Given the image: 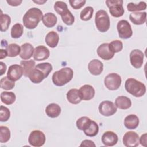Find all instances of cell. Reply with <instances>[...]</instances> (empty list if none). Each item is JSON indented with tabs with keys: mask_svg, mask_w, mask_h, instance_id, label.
<instances>
[{
	"mask_svg": "<svg viewBox=\"0 0 147 147\" xmlns=\"http://www.w3.org/2000/svg\"><path fill=\"white\" fill-rule=\"evenodd\" d=\"M24 27L19 23L14 24L11 29V36L13 38H18L23 34Z\"/></svg>",
	"mask_w": 147,
	"mask_h": 147,
	"instance_id": "34",
	"label": "cell"
},
{
	"mask_svg": "<svg viewBox=\"0 0 147 147\" xmlns=\"http://www.w3.org/2000/svg\"><path fill=\"white\" fill-rule=\"evenodd\" d=\"M34 48L30 43H24L21 45L20 57L23 60H28L33 55Z\"/></svg>",
	"mask_w": 147,
	"mask_h": 147,
	"instance_id": "20",
	"label": "cell"
},
{
	"mask_svg": "<svg viewBox=\"0 0 147 147\" xmlns=\"http://www.w3.org/2000/svg\"><path fill=\"white\" fill-rule=\"evenodd\" d=\"M50 55L49 50L44 45H38L34 48L33 58L35 60L41 61L47 59Z\"/></svg>",
	"mask_w": 147,
	"mask_h": 147,
	"instance_id": "16",
	"label": "cell"
},
{
	"mask_svg": "<svg viewBox=\"0 0 147 147\" xmlns=\"http://www.w3.org/2000/svg\"><path fill=\"white\" fill-rule=\"evenodd\" d=\"M139 142L140 144L145 147L147 146V134L144 133L141 135V137L139 138Z\"/></svg>",
	"mask_w": 147,
	"mask_h": 147,
	"instance_id": "43",
	"label": "cell"
},
{
	"mask_svg": "<svg viewBox=\"0 0 147 147\" xmlns=\"http://www.w3.org/2000/svg\"><path fill=\"white\" fill-rule=\"evenodd\" d=\"M146 8V3L142 1L140 2L138 4H136L133 2H130L127 5V9L129 11L136 12L141 10H145Z\"/></svg>",
	"mask_w": 147,
	"mask_h": 147,
	"instance_id": "33",
	"label": "cell"
},
{
	"mask_svg": "<svg viewBox=\"0 0 147 147\" xmlns=\"http://www.w3.org/2000/svg\"><path fill=\"white\" fill-rule=\"evenodd\" d=\"M144 55L143 52L138 49H133L130 53V61L131 65L135 68H140L142 67Z\"/></svg>",
	"mask_w": 147,
	"mask_h": 147,
	"instance_id": "11",
	"label": "cell"
},
{
	"mask_svg": "<svg viewBox=\"0 0 147 147\" xmlns=\"http://www.w3.org/2000/svg\"><path fill=\"white\" fill-rule=\"evenodd\" d=\"M123 144L127 147H136L139 145L138 134L133 131L126 132L123 137Z\"/></svg>",
	"mask_w": 147,
	"mask_h": 147,
	"instance_id": "12",
	"label": "cell"
},
{
	"mask_svg": "<svg viewBox=\"0 0 147 147\" xmlns=\"http://www.w3.org/2000/svg\"><path fill=\"white\" fill-rule=\"evenodd\" d=\"M80 146H90V147L94 146V147H95L96 145L92 141L90 140H84L81 142Z\"/></svg>",
	"mask_w": 147,
	"mask_h": 147,
	"instance_id": "42",
	"label": "cell"
},
{
	"mask_svg": "<svg viewBox=\"0 0 147 147\" xmlns=\"http://www.w3.org/2000/svg\"><path fill=\"white\" fill-rule=\"evenodd\" d=\"M109 47L111 50L115 53L119 52L123 49V44L121 41L116 40L112 41L109 43Z\"/></svg>",
	"mask_w": 147,
	"mask_h": 147,
	"instance_id": "40",
	"label": "cell"
},
{
	"mask_svg": "<svg viewBox=\"0 0 147 147\" xmlns=\"http://www.w3.org/2000/svg\"><path fill=\"white\" fill-rule=\"evenodd\" d=\"M96 51L99 57L105 60H109L114 56V53L109 47V43H103L100 44L98 47Z\"/></svg>",
	"mask_w": 147,
	"mask_h": 147,
	"instance_id": "13",
	"label": "cell"
},
{
	"mask_svg": "<svg viewBox=\"0 0 147 147\" xmlns=\"http://www.w3.org/2000/svg\"><path fill=\"white\" fill-rule=\"evenodd\" d=\"M79 92L82 100H90L95 96V90L90 84H84L79 89Z\"/></svg>",
	"mask_w": 147,
	"mask_h": 147,
	"instance_id": "15",
	"label": "cell"
},
{
	"mask_svg": "<svg viewBox=\"0 0 147 147\" xmlns=\"http://www.w3.org/2000/svg\"><path fill=\"white\" fill-rule=\"evenodd\" d=\"M7 3L12 6H19L22 2V0H7Z\"/></svg>",
	"mask_w": 147,
	"mask_h": 147,
	"instance_id": "44",
	"label": "cell"
},
{
	"mask_svg": "<svg viewBox=\"0 0 147 147\" xmlns=\"http://www.w3.org/2000/svg\"><path fill=\"white\" fill-rule=\"evenodd\" d=\"M20 65L23 69V75L26 77H28L30 72L34 68L36 63L33 60H22L20 62Z\"/></svg>",
	"mask_w": 147,
	"mask_h": 147,
	"instance_id": "28",
	"label": "cell"
},
{
	"mask_svg": "<svg viewBox=\"0 0 147 147\" xmlns=\"http://www.w3.org/2000/svg\"><path fill=\"white\" fill-rule=\"evenodd\" d=\"M28 77L32 83L37 84L41 83L45 78H47V76L41 69L35 66L34 68L30 72Z\"/></svg>",
	"mask_w": 147,
	"mask_h": 147,
	"instance_id": "19",
	"label": "cell"
},
{
	"mask_svg": "<svg viewBox=\"0 0 147 147\" xmlns=\"http://www.w3.org/2000/svg\"><path fill=\"white\" fill-rule=\"evenodd\" d=\"M130 20L135 25L144 24L146 20V13L136 11L131 13L129 16Z\"/></svg>",
	"mask_w": 147,
	"mask_h": 147,
	"instance_id": "22",
	"label": "cell"
},
{
	"mask_svg": "<svg viewBox=\"0 0 147 147\" xmlns=\"http://www.w3.org/2000/svg\"><path fill=\"white\" fill-rule=\"evenodd\" d=\"M0 84L1 88L6 90H12L15 86L14 82L10 79L7 76H5L1 79Z\"/></svg>",
	"mask_w": 147,
	"mask_h": 147,
	"instance_id": "36",
	"label": "cell"
},
{
	"mask_svg": "<svg viewBox=\"0 0 147 147\" xmlns=\"http://www.w3.org/2000/svg\"><path fill=\"white\" fill-rule=\"evenodd\" d=\"M16 96L14 92L3 91L1 94V100L2 103L7 105H10L14 103Z\"/></svg>",
	"mask_w": 147,
	"mask_h": 147,
	"instance_id": "29",
	"label": "cell"
},
{
	"mask_svg": "<svg viewBox=\"0 0 147 147\" xmlns=\"http://www.w3.org/2000/svg\"><path fill=\"white\" fill-rule=\"evenodd\" d=\"M100 114L105 117H109L114 115L117 110V107L113 102L109 100L102 102L98 107Z\"/></svg>",
	"mask_w": 147,
	"mask_h": 147,
	"instance_id": "10",
	"label": "cell"
},
{
	"mask_svg": "<svg viewBox=\"0 0 147 147\" xmlns=\"http://www.w3.org/2000/svg\"><path fill=\"white\" fill-rule=\"evenodd\" d=\"M117 28L118 35L122 39H128L133 35V30L129 22L125 20H121L117 23Z\"/></svg>",
	"mask_w": 147,
	"mask_h": 147,
	"instance_id": "8",
	"label": "cell"
},
{
	"mask_svg": "<svg viewBox=\"0 0 147 147\" xmlns=\"http://www.w3.org/2000/svg\"><path fill=\"white\" fill-rule=\"evenodd\" d=\"M95 23L98 30L102 33L107 32L110 26V18L104 10H98L95 16Z\"/></svg>",
	"mask_w": 147,
	"mask_h": 147,
	"instance_id": "5",
	"label": "cell"
},
{
	"mask_svg": "<svg viewBox=\"0 0 147 147\" xmlns=\"http://www.w3.org/2000/svg\"><path fill=\"white\" fill-rule=\"evenodd\" d=\"M83 132L88 137H94L99 132V126L96 122L91 120L87 127L83 130Z\"/></svg>",
	"mask_w": 147,
	"mask_h": 147,
	"instance_id": "30",
	"label": "cell"
},
{
	"mask_svg": "<svg viewBox=\"0 0 147 147\" xmlns=\"http://www.w3.org/2000/svg\"><path fill=\"white\" fill-rule=\"evenodd\" d=\"M91 119L87 117L84 116L79 118L76 122V125L77 128L80 130L83 131L86 129L91 122Z\"/></svg>",
	"mask_w": 147,
	"mask_h": 147,
	"instance_id": "38",
	"label": "cell"
},
{
	"mask_svg": "<svg viewBox=\"0 0 147 147\" xmlns=\"http://www.w3.org/2000/svg\"><path fill=\"white\" fill-rule=\"evenodd\" d=\"M56 12L60 15L63 22L67 25H72L75 21V17L68 10L67 3L63 1H56L54 5Z\"/></svg>",
	"mask_w": 147,
	"mask_h": 147,
	"instance_id": "4",
	"label": "cell"
},
{
	"mask_svg": "<svg viewBox=\"0 0 147 147\" xmlns=\"http://www.w3.org/2000/svg\"><path fill=\"white\" fill-rule=\"evenodd\" d=\"M33 2H34V3H37V4H39V5H41V4H43V3H44L45 2H46L47 1H34Z\"/></svg>",
	"mask_w": 147,
	"mask_h": 147,
	"instance_id": "47",
	"label": "cell"
},
{
	"mask_svg": "<svg viewBox=\"0 0 147 147\" xmlns=\"http://www.w3.org/2000/svg\"><path fill=\"white\" fill-rule=\"evenodd\" d=\"M88 69L93 75H100L103 69V64L102 62L97 59H93L90 61L88 64Z\"/></svg>",
	"mask_w": 147,
	"mask_h": 147,
	"instance_id": "18",
	"label": "cell"
},
{
	"mask_svg": "<svg viewBox=\"0 0 147 147\" xmlns=\"http://www.w3.org/2000/svg\"><path fill=\"white\" fill-rule=\"evenodd\" d=\"M6 56H7V53L6 49H1L0 50V59H2L5 58Z\"/></svg>",
	"mask_w": 147,
	"mask_h": 147,
	"instance_id": "46",
	"label": "cell"
},
{
	"mask_svg": "<svg viewBox=\"0 0 147 147\" xmlns=\"http://www.w3.org/2000/svg\"><path fill=\"white\" fill-rule=\"evenodd\" d=\"M10 117V111L9 109L1 105L0 107V121L1 122H6L8 121Z\"/></svg>",
	"mask_w": 147,
	"mask_h": 147,
	"instance_id": "39",
	"label": "cell"
},
{
	"mask_svg": "<svg viewBox=\"0 0 147 147\" xmlns=\"http://www.w3.org/2000/svg\"><path fill=\"white\" fill-rule=\"evenodd\" d=\"M45 136L44 133L40 130L32 131L28 137L29 144L34 147H40L42 146L45 142Z\"/></svg>",
	"mask_w": 147,
	"mask_h": 147,
	"instance_id": "9",
	"label": "cell"
},
{
	"mask_svg": "<svg viewBox=\"0 0 147 147\" xmlns=\"http://www.w3.org/2000/svg\"><path fill=\"white\" fill-rule=\"evenodd\" d=\"M61 107L56 103H52L49 104L45 108V113L48 117L52 118L59 116L61 113Z\"/></svg>",
	"mask_w": 147,
	"mask_h": 147,
	"instance_id": "21",
	"label": "cell"
},
{
	"mask_svg": "<svg viewBox=\"0 0 147 147\" xmlns=\"http://www.w3.org/2000/svg\"><path fill=\"white\" fill-rule=\"evenodd\" d=\"M0 64H1V73H0V75L1 76V75H3L5 73V72L6 71V68L7 67H6V65L3 62L1 61Z\"/></svg>",
	"mask_w": 147,
	"mask_h": 147,
	"instance_id": "45",
	"label": "cell"
},
{
	"mask_svg": "<svg viewBox=\"0 0 147 147\" xmlns=\"http://www.w3.org/2000/svg\"><path fill=\"white\" fill-rule=\"evenodd\" d=\"M93 13V7L91 6H87L81 11L80 13V18L83 21H88L92 18Z\"/></svg>",
	"mask_w": 147,
	"mask_h": 147,
	"instance_id": "35",
	"label": "cell"
},
{
	"mask_svg": "<svg viewBox=\"0 0 147 147\" xmlns=\"http://www.w3.org/2000/svg\"><path fill=\"white\" fill-rule=\"evenodd\" d=\"M59 41V36L55 31H51L48 32L45 37V43L51 48H55L56 47Z\"/></svg>",
	"mask_w": 147,
	"mask_h": 147,
	"instance_id": "25",
	"label": "cell"
},
{
	"mask_svg": "<svg viewBox=\"0 0 147 147\" xmlns=\"http://www.w3.org/2000/svg\"><path fill=\"white\" fill-rule=\"evenodd\" d=\"M139 125V118L135 114H129L124 119V125L128 129H135Z\"/></svg>",
	"mask_w": 147,
	"mask_h": 147,
	"instance_id": "23",
	"label": "cell"
},
{
	"mask_svg": "<svg viewBox=\"0 0 147 147\" xmlns=\"http://www.w3.org/2000/svg\"><path fill=\"white\" fill-rule=\"evenodd\" d=\"M67 99L68 101L74 105L78 104L82 100L79 92V90L76 88H72L67 93Z\"/></svg>",
	"mask_w": 147,
	"mask_h": 147,
	"instance_id": "26",
	"label": "cell"
},
{
	"mask_svg": "<svg viewBox=\"0 0 147 147\" xmlns=\"http://www.w3.org/2000/svg\"><path fill=\"white\" fill-rule=\"evenodd\" d=\"M22 75V68L21 65L18 64H13L10 65L7 72V76L14 82L19 80Z\"/></svg>",
	"mask_w": 147,
	"mask_h": 147,
	"instance_id": "14",
	"label": "cell"
},
{
	"mask_svg": "<svg viewBox=\"0 0 147 147\" xmlns=\"http://www.w3.org/2000/svg\"><path fill=\"white\" fill-rule=\"evenodd\" d=\"M69 2L73 9L78 10L82 7L85 5L86 1L84 0H69Z\"/></svg>",
	"mask_w": 147,
	"mask_h": 147,
	"instance_id": "41",
	"label": "cell"
},
{
	"mask_svg": "<svg viewBox=\"0 0 147 147\" xmlns=\"http://www.w3.org/2000/svg\"><path fill=\"white\" fill-rule=\"evenodd\" d=\"M118 140V136L112 131H107L102 136V143L107 146H113L115 145Z\"/></svg>",
	"mask_w": 147,
	"mask_h": 147,
	"instance_id": "17",
	"label": "cell"
},
{
	"mask_svg": "<svg viewBox=\"0 0 147 147\" xmlns=\"http://www.w3.org/2000/svg\"><path fill=\"white\" fill-rule=\"evenodd\" d=\"M43 24L47 28H52L54 26L57 21V17L53 13H45L42 19Z\"/></svg>",
	"mask_w": 147,
	"mask_h": 147,
	"instance_id": "27",
	"label": "cell"
},
{
	"mask_svg": "<svg viewBox=\"0 0 147 147\" xmlns=\"http://www.w3.org/2000/svg\"><path fill=\"white\" fill-rule=\"evenodd\" d=\"M0 14V22H1V31L5 32L6 31L10 24L11 22V18L10 17L6 14H3L2 11H1Z\"/></svg>",
	"mask_w": 147,
	"mask_h": 147,
	"instance_id": "32",
	"label": "cell"
},
{
	"mask_svg": "<svg viewBox=\"0 0 147 147\" xmlns=\"http://www.w3.org/2000/svg\"><path fill=\"white\" fill-rule=\"evenodd\" d=\"M122 0H107L106 4L109 9L111 15L114 17H119L123 15L125 10Z\"/></svg>",
	"mask_w": 147,
	"mask_h": 147,
	"instance_id": "6",
	"label": "cell"
},
{
	"mask_svg": "<svg viewBox=\"0 0 147 147\" xmlns=\"http://www.w3.org/2000/svg\"><path fill=\"white\" fill-rule=\"evenodd\" d=\"M7 56L9 57H16L20 55L21 52V47L17 44L12 43L8 45L6 48Z\"/></svg>",
	"mask_w": 147,
	"mask_h": 147,
	"instance_id": "31",
	"label": "cell"
},
{
	"mask_svg": "<svg viewBox=\"0 0 147 147\" xmlns=\"http://www.w3.org/2000/svg\"><path fill=\"white\" fill-rule=\"evenodd\" d=\"M125 90L135 97H141L146 92L145 85L134 78H128L125 83Z\"/></svg>",
	"mask_w": 147,
	"mask_h": 147,
	"instance_id": "3",
	"label": "cell"
},
{
	"mask_svg": "<svg viewBox=\"0 0 147 147\" xmlns=\"http://www.w3.org/2000/svg\"><path fill=\"white\" fill-rule=\"evenodd\" d=\"M122 82L121 77L116 73H110L106 76L104 79V84L106 87L111 91L118 90Z\"/></svg>",
	"mask_w": 147,
	"mask_h": 147,
	"instance_id": "7",
	"label": "cell"
},
{
	"mask_svg": "<svg viewBox=\"0 0 147 147\" xmlns=\"http://www.w3.org/2000/svg\"><path fill=\"white\" fill-rule=\"evenodd\" d=\"M74 76V71L69 67H64L55 72L52 76L53 84L57 86H63L69 82Z\"/></svg>",
	"mask_w": 147,
	"mask_h": 147,
	"instance_id": "2",
	"label": "cell"
},
{
	"mask_svg": "<svg viewBox=\"0 0 147 147\" xmlns=\"http://www.w3.org/2000/svg\"><path fill=\"white\" fill-rule=\"evenodd\" d=\"M43 17L42 11L37 7L29 9L24 15L22 22L24 26L29 29H33L37 27Z\"/></svg>",
	"mask_w": 147,
	"mask_h": 147,
	"instance_id": "1",
	"label": "cell"
},
{
	"mask_svg": "<svg viewBox=\"0 0 147 147\" xmlns=\"http://www.w3.org/2000/svg\"><path fill=\"white\" fill-rule=\"evenodd\" d=\"M115 105L117 108L126 110L131 106V101L130 98L125 96H119L115 100Z\"/></svg>",
	"mask_w": 147,
	"mask_h": 147,
	"instance_id": "24",
	"label": "cell"
},
{
	"mask_svg": "<svg viewBox=\"0 0 147 147\" xmlns=\"http://www.w3.org/2000/svg\"><path fill=\"white\" fill-rule=\"evenodd\" d=\"M10 138V131L5 126H0V142L1 143L7 142Z\"/></svg>",
	"mask_w": 147,
	"mask_h": 147,
	"instance_id": "37",
	"label": "cell"
}]
</instances>
